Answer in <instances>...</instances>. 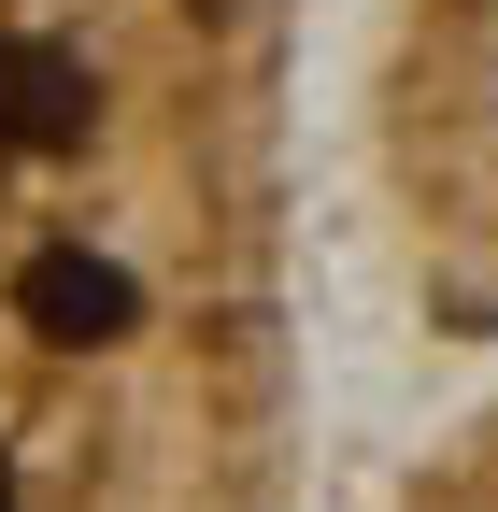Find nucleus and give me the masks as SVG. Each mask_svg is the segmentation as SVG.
<instances>
[{
	"label": "nucleus",
	"instance_id": "nucleus-3",
	"mask_svg": "<svg viewBox=\"0 0 498 512\" xmlns=\"http://www.w3.org/2000/svg\"><path fill=\"white\" fill-rule=\"evenodd\" d=\"M0 512H15V470H0Z\"/></svg>",
	"mask_w": 498,
	"mask_h": 512
},
{
	"label": "nucleus",
	"instance_id": "nucleus-1",
	"mask_svg": "<svg viewBox=\"0 0 498 512\" xmlns=\"http://www.w3.org/2000/svg\"><path fill=\"white\" fill-rule=\"evenodd\" d=\"M15 313H29V328L43 342H114V328H129V271H114V256H86V242H57V256H29V271H15Z\"/></svg>",
	"mask_w": 498,
	"mask_h": 512
},
{
	"label": "nucleus",
	"instance_id": "nucleus-2",
	"mask_svg": "<svg viewBox=\"0 0 498 512\" xmlns=\"http://www.w3.org/2000/svg\"><path fill=\"white\" fill-rule=\"evenodd\" d=\"M0 143H86V72L57 43H0Z\"/></svg>",
	"mask_w": 498,
	"mask_h": 512
}]
</instances>
